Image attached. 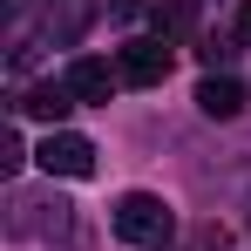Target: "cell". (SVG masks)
Here are the masks:
<instances>
[{
	"instance_id": "5b68a950",
	"label": "cell",
	"mask_w": 251,
	"mask_h": 251,
	"mask_svg": "<svg viewBox=\"0 0 251 251\" xmlns=\"http://www.w3.org/2000/svg\"><path fill=\"white\" fill-rule=\"evenodd\" d=\"M14 109L34 116V123H48V129H61V123H68V109H75V95H68V82H34Z\"/></svg>"
},
{
	"instance_id": "7a4b0ae2",
	"label": "cell",
	"mask_w": 251,
	"mask_h": 251,
	"mask_svg": "<svg viewBox=\"0 0 251 251\" xmlns=\"http://www.w3.org/2000/svg\"><path fill=\"white\" fill-rule=\"evenodd\" d=\"M34 163L48 176H95V143L75 136V129H48V143L34 150Z\"/></svg>"
},
{
	"instance_id": "8fae6325",
	"label": "cell",
	"mask_w": 251,
	"mask_h": 251,
	"mask_svg": "<svg viewBox=\"0 0 251 251\" xmlns=\"http://www.w3.org/2000/svg\"><path fill=\"white\" fill-rule=\"evenodd\" d=\"M238 48H251V0L238 7Z\"/></svg>"
},
{
	"instance_id": "6da1fadb",
	"label": "cell",
	"mask_w": 251,
	"mask_h": 251,
	"mask_svg": "<svg viewBox=\"0 0 251 251\" xmlns=\"http://www.w3.org/2000/svg\"><path fill=\"white\" fill-rule=\"evenodd\" d=\"M116 238L123 245H170L176 238V210L163 197H150V190H129L116 204Z\"/></svg>"
},
{
	"instance_id": "9c48e42d",
	"label": "cell",
	"mask_w": 251,
	"mask_h": 251,
	"mask_svg": "<svg viewBox=\"0 0 251 251\" xmlns=\"http://www.w3.org/2000/svg\"><path fill=\"white\" fill-rule=\"evenodd\" d=\"M197 54H204V68H210V75H217V68H224V61H231L238 48L224 41V34H204V48H197Z\"/></svg>"
},
{
	"instance_id": "ba28073f",
	"label": "cell",
	"mask_w": 251,
	"mask_h": 251,
	"mask_svg": "<svg viewBox=\"0 0 251 251\" xmlns=\"http://www.w3.org/2000/svg\"><path fill=\"white\" fill-rule=\"evenodd\" d=\"M21 163H27V143H21V129H7V136H0V170L14 176Z\"/></svg>"
},
{
	"instance_id": "52a82bcc",
	"label": "cell",
	"mask_w": 251,
	"mask_h": 251,
	"mask_svg": "<svg viewBox=\"0 0 251 251\" xmlns=\"http://www.w3.org/2000/svg\"><path fill=\"white\" fill-rule=\"evenodd\" d=\"M156 27H163V41H183L197 27V0H156Z\"/></svg>"
},
{
	"instance_id": "8992f818",
	"label": "cell",
	"mask_w": 251,
	"mask_h": 251,
	"mask_svg": "<svg viewBox=\"0 0 251 251\" xmlns=\"http://www.w3.org/2000/svg\"><path fill=\"white\" fill-rule=\"evenodd\" d=\"M197 109H204L210 123L245 116V82H238V75H204V82H197Z\"/></svg>"
},
{
	"instance_id": "3957f363",
	"label": "cell",
	"mask_w": 251,
	"mask_h": 251,
	"mask_svg": "<svg viewBox=\"0 0 251 251\" xmlns=\"http://www.w3.org/2000/svg\"><path fill=\"white\" fill-rule=\"evenodd\" d=\"M170 61H176V54H170L163 34H136V41H123V61H116V68H123V82L156 88V82L170 75Z\"/></svg>"
},
{
	"instance_id": "277c9868",
	"label": "cell",
	"mask_w": 251,
	"mask_h": 251,
	"mask_svg": "<svg viewBox=\"0 0 251 251\" xmlns=\"http://www.w3.org/2000/svg\"><path fill=\"white\" fill-rule=\"evenodd\" d=\"M61 82H68V95H75V102H109V95H116V82H123V68H109L102 54H75Z\"/></svg>"
},
{
	"instance_id": "30bf717a",
	"label": "cell",
	"mask_w": 251,
	"mask_h": 251,
	"mask_svg": "<svg viewBox=\"0 0 251 251\" xmlns=\"http://www.w3.org/2000/svg\"><path fill=\"white\" fill-rule=\"evenodd\" d=\"M143 7H150V0H109V14H116V21H136Z\"/></svg>"
}]
</instances>
